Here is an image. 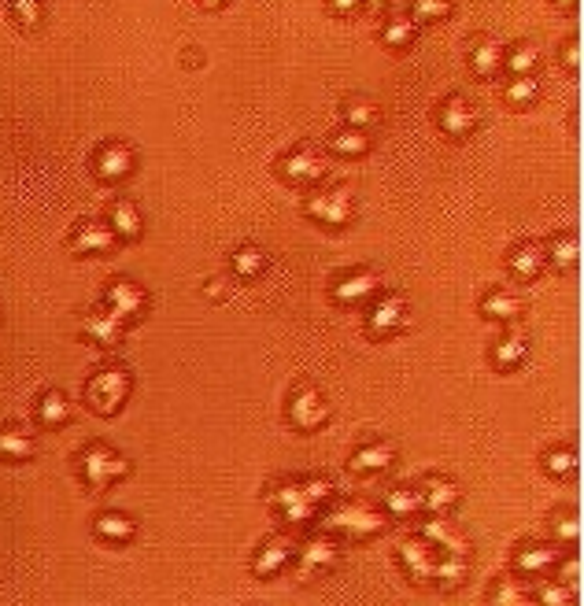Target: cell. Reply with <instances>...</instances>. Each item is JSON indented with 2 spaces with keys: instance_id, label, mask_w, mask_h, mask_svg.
I'll return each mask as SVG.
<instances>
[{
  "instance_id": "obj_11",
  "label": "cell",
  "mask_w": 584,
  "mask_h": 606,
  "mask_svg": "<svg viewBox=\"0 0 584 606\" xmlns=\"http://www.w3.org/2000/svg\"><path fill=\"white\" fill-rule=\"evenodd\" d=\"M337 558H341V544H337V536L329 533H311L304 544L292 551V566L300 577H315V573H326L329 566H337Z\"/></svg>"
},
{
  "instance_id": "obj_50",
  "label": "cell",
  "mask_w": 584,
  "mask_h": 606,
  "mask_svg": "<svg viewBox=\"0 0 584 606\" xmlns=\"http://www.w3.org/2000/svg\"><path fill=\"white\" fill-rule=\"evenodd\" d=\"M182 63H185V67H196V63H200V56H196V52H185Z\"/></svg>"
},
{
  "instance_id": "obj_25",
  "label": "cell",
  "mask_w": 584,
  "mask_h": 606,
  "mask_svg": "<svg viewBox=\"0 0 584 606\" xmlns=\"http://www.w3.org/2000/svg\"><path fill=\"white\" fill-rule=\"evenodd\" d=\"M466 63H470V71L477 78H496L503 71V45H499L496 37H474Z\"/></svg>"
},
{
  "instance_id": "obj_36",
  "label": "cell",
  "mask_w": 584,
  "mask_h": 606,
  "mask_svg": "<svg viewBox=\"0 0 584 606\" xmlns=\"http://www.w3.org/2000/svg\"><path fill=\"white\" fill-rule=\"evenodd\" d=\"M548 529H551V544H555V547H577V536H581V518H577V507L551 510Z\"/></svg>"
},
{
  "instance_id": "obj_16",
  "label": "cell",
  "mask_w": 584,
  "mask_h": 606,
  "mask_svg": "<svg viewBox=\"0 0 584 606\" xmlns=\"http://www.w3.org/2000/svg\"><path fill=\"white\" fill-rule=\"evenodd\" d=\"M418 499H422V510H429L433 518H444V514L463 499V492H459V485H455L451 477H444V473H429V477H422V485H418Z\"/></svg>"
},
{
  "instance_id": "obj_41",
  "label": "cell",
  "mask_w": 584,
  "mask_h": 606,
  "mask_svg": "<svg viewBox=\"0 0 584 606\" xmlns=\"http://www.w3.org/2000/svg\"><path fill=\"white\" fill-rule=\"evenodd\" d=\"M536 97H540V82H536V74L533 78H511V82L503 85V100L518 111L533 108Z\"/></svg>"
},
{
  "instance_id": "obj_6",
  "label": "cell",
  "mask_w": 584,
  "mask_h": 606,
  "mask_svg": "<svg viewBox=\"0 0 584 606\" xmlns=\"http://www.w3.org/2000/svg\"><path fill=\"white\" fill-rule=\"evenodd\" d=\"M304 211L315 222H322V226L341 230V226H348L355 215V196L348 185H326V189H315V193L307 196Z\"/></svg>"
},
{
  "instance_id": "obj_45",
  "label": "cell",
  "mask_w": 584,
  "mask_h": 606,
  "mask_svg": "<svg viewBox=\"0 0 584 606\" xmlns=\"http://www.w3.org/2000/svg\"><path fill=\"white\" fill-rule=\"evenodd\" d=\"M8 15H12L15 26L37 30V26L45 23V4H37V0H19V4H8Z\"/></svg>"
},
{
  "instance_id": "obj_27",
  "label": "cell",
  "mask_w": 584,
  "mask_h": 606,
  "mask_svg": "<svg viewBox=\"0 0 584 606\" xmlns=\"http://www.w3.org/2000/svg\"><path fill=\"white\" fill-rule=\"evenodd\" d=\"M93 536L104 540V544H130L137 536V522L122 510H104L93 518Z\"/></svg>"
},
{
  "instance_id": "obj_40",
  "label": "cell",
  "mask_w": 584,
  "mask_h": 606,
  "mask_svg": "<svg viewBox=\"0 0 584 606\" xmlns=\"http://www.w3.org/2000/svg\"><path fill=\"white\" fill-rule=\"evenodd\" d=\"M540 466L548 477H573L577 473V451L570 444H559V448H548L540 455Z\"/></svg>"
},
{
  "instance_id": "obj_10",
  "label": "cell",
  "mask_w": 584,
  "mask_h": 606,
  "mask_svg": "<svg viewBox=\"0 0 584 606\" xmlns=\"http://www.w3.org/2000/svg\"><path fill=\"white\" fill-rule=\"evenodd\" d=\"M378 289H381V278L378 270L370 267H352L329 278V296H333V303H341V307H355V303L374 300Z\"/></svg>"
},
{
  "instance_id": "obj_42",
  "label": "cell",
  "mask_w": 584,
  "mask_h": 606,
  "mask_svg": "<svg viewBox=\"0 0 584 606\" xmlns=\"http://www.w3.org/2000/svg\"><path fill=\"white\" fill-rule=\"evenodd\" d=\"M329 148L344 159H355V156H366V152H370V137L344 126V130H337V134L329 137Z\"/></svg>"
},
{
  "instance_id": "obj_44",
  "label": "cell",
  "mask_w": 584,
  "mask_h": 606,
  "mask_svg": "<svg viewBox=\"0 0 584 606\" xmlns=\"http://www.w3.org/2000/svg\"><path fill=\"white\" fill-rule=\"evenodd\" d=\"M451 12H455V4H448V0H414L411 4V19L418 26L422 23H444Z\"/></svg>"
},
{
  "instance_id": "obj_30",
  "label": "cell",
  "mask_w": 584,
  "mask_h": 606,
  "mask_svg": "<svg viewBox=\"0 0 584 606\" xmlns=\"http://www.w3.org/2000/svg\"><path fill=\"white\" fill-rule=\"evenodd\" d=\"M341 115H344V126H348V130H359V134H370V130L381 122L378 100H370V97H348Z\"/></svg>"
},
{
  "instance_id": "obj_22",
  "label": "cell",
  "mask_w": 584,
  "mask_h": 606,
  "mask_svg": "<svg viewBox=\"0 0 584 606\" xmlns=\"http://www.w3.org/2000/svg\"><path fill=\"white\" fill-rule=\"evenodd\" d=\"M525 355H529V337H525L522 326H507L499 333L496 344H492V366H496V370H514V366H522Z\"/></svg>"
},
{
  "instance_id": "obj_37",
  "label": "cell",
  "mask_w": 584,
  "mask_h": 606,
  "mask_svg": "<svg viewBox=\"0 0 584 606\" xmlns=\"http://www.w3.org/2000/svg\"><path fill=\"white\" fill-rule=\"evenodd\" d=\"M536 63H540V49L533 41H518L511 49H503V71L511 78H533Z\"/></svg>"
},
{
  "instance_id": "obj_29",
  "label": "cell",
  "mask_w": 584,
  "mask_h": 606,
  "mask_svg": "<svg viewBox=\"0 0 584 606\" xmlns=\"http://www.w3.org/2000/svg\"><path fill=\"white\" fill-rule=\"evenodd\" d=\"M381 514L385 518H396V522H403V518H418L422 514V499H418V488L411 485H396L385 492V499H381Z\"/></svg>"
},
{
  "instance_id": "obj_2",
  "label": "cell",
  "mask_w": 584,
  "mask_h": 606,
  "mask_svg": "<svg viewBox=\"0 0 584 606\" xmlns=\"http://www.w3.org/2000/svg\"><path fill=\"white\" fill-rule=\"evenodd\" d=\"M130 392H134V374L119 363H104L89 374L86 388H82V400L100 418H115L130 403Z\"/></svg>"
},
{
  "instance_id": "obj_20",
  "label": "cell",
  "mask_w": 584,
  "mask_h": 606,
  "mask_svg": "<svg viewBox=\"0 0 584 606\" xmlns=\"http://www.w3.org/2000/svg\"><path fill=\"white\" fill-rule=\"evenodd\" d=\"M396 462V448H392L389 440H366L359 448L352 451V459H348V470L355 477H374V473H385Z\"/></svg>"
},
{
  "instance_id": "obj_32",
  "label": "cell",
  "mask_w": 584,
  "mask_h": 606,
  "mask_svg": "<svg viewBox=\"0 0 584 606\" xmlns=\"http://www.w3.org/2000/svg\"><path fill=\"white\" fill-rule=\"evenodd\" d=\"M378 37H381V45H385V49L403 52V49H411V45H414V37H418V23H414L411 15L396 12V15H389V19L381 23Z\"/></svg>"
},
{
  "instance_id": "obj_7",
  "label": "cell",
  "mask_w": 584,
  "mask_h": 606,
  "mask_svg": "<svg viewBox=\"0 0 584 606\" xmlns=\"http://www.w3.org/2000/svg\"><path fill=\"white\" fill-rule=\"evenodd\" d=\"M267 503L278 510L285 525L292 529H304V525L318 522V507L307 503V496L300 492V477H281L274 485L267 488Z\"/></svg>"
},
{
  "instance_id": "obj_28",
  "label": "cell",
  "mask_w": 584,
  "mask_h": 606,
  "mask_svg": "<svg viewBox=\"0 0 584 606\" xmlns=\"http://www.w3.org/2000/svg\"><path fill=\"white\" fill-rule=\"evenodd\" d=\"M34 418L41 429H60L71 422V400L63 396L60 388H45L34 403Z\"/></svg>"
},
{
  "instance_id": "obj_9",
  "label": "cell",
  "mask_w": 584,
  "mask_h": 606,
  "mask_svg": "<svg viewBox=\"0 0 584 606\" xmlns=\"http://www.w3.org/2000/svg\"><path fill=\"white\" fill-rule=\"evenodd\" d=\"M363 326L370 337H392L407 326V296L403 292H378L374 300L366 303Z\"/></svg>"
},
{
  "instance_id": "obj_31",
  "label": "cell",
  "mask_w": 584,
  "mask_h": 606,
  "mask_svg": "<svg viewBox=\"0 0 584 606\" xmlns=\"http://www.w3.org/2000/svg\"><path fill=\"white\" fill-rule=\"evenodd\" d=\"M470 577V558H459V555H437V566H433V581L440 592H459Z\"/></svg>"
},
{
  "instance_id": "obj_14",
  "label": "cell",
  "mask_w": 584,
  "mask_h": 606,
  "mask_svg": "<svg viewBox=\"0 0 584 606\" xmlns=\"http://www.w3.org/2000/svg\"><path fill=\"white\" fill-rule=\"evenodd\" d=\"M437 126H440V134H448L451 141H466V137L477 130V108L463 97V93H451V97L440 100Z\"/></svg>"
},
{
  "instance_id": "obj_12",
  "label": "cell",
  "mask_w": 584,
  "mask_h": 606,
  "mask_svg": "<svg viewBox=\"0 0 584 606\" xmlns=\"http://www.w3.org/2000/svg\"><path fill=\"white\" fill-rule=\"evenodd\" d=\"M137 170V152L122 141H104V145L93 152V178L104 185H119L126 182Z\"/></svg>"
},
{
  "instance_id": "obj_18",
  "label": "cell",
  "mask_w": 584,
  "mask_h": 606,
  "mask_svg": "<svg viewBox=\"0 0 584 606\" xmlns=\"http://www.w3.org/2000/svg\"><path fill=\"white\" fill-rule=\"evenodd\" d=\"M400 566L414 584H429L433 581V566H437V551L414 533L400 544Z\"/></svg>"
},
{
  "instance_id": "obj_49",
  "label": "cell",
  "mask_w": 584,
  "mask_h": 606,
  "mask_svg": "<svg viewBox=\"0 0 584 606\" xmlns=\"http://www.w3.org/2000/svg\"><path fill=\"white\" fill-rule=\"evenodd\" d=\"M204 296H211V300H215V296H219V300H222V296H226V281L211 278V281H207V285H204Z\"/></svg>"
},
{
  "instance_id": "obj_26",
  "label": "cell",
  "mask_w": 584,
  "mask_h": 606,
  "mask_svg": "<svg viewBox=\"0 0 584 606\" xmlns=\"http://www.w3.org/2000/svg\"><path fill=\"white\" fill-rule=\"evenodd\" d=\"M481 315L492 318V322H507V326H514L518 315H522V296L511 289H503V285H496V289H488L485 296H481Z\"/></svg>"
},
{
  "instance_id": "obj_13",
  "label": "cell",
  "mask_w": 584,
  "mask_h": 606,
  "mask_svg": "<svg viewBox=\"0 0 584 606\" xmlns=\"http://www.w3.org/2000/svg\"><path fill=\"white\" fill-rule=\"evenodd\" d=\"M559 547L555 544H544V540H525L518 551H514L511 566H514V577H525V581H540L555 573V562H559Z\"/></svg>"
},
{
  "instance_id": "obj_8",
  "label": "cell",
  "mask_w": 584,
  "mask_h": 606,
  "mask_svg": "<svg viewBox=\"0 0 584 606\" xmlns=\"http://www.w3.org/2000/svg\"><path fill=\"white\" fill-rule=\"evenodd\" d=\"M104 307H108L111 315L119 318L122 326H130V322H137V318H145V311H148V289L141 285V281L119 274V278H111L108 289H104Z\"/></svg>"
},
{
  "instance_id": "obj_5",
  "label": "cell",
  "mask_w": 584,
  "mask_h": 606,
  "mask_svg": "<svg viewBox=\"0 0 584 606\" xmlns=\"http://www.w3.org/2000/svg\"><path fill=\"white\" fill-rule=\"evenodd\" d=\"M285 414H289V425L300 429V433H318L322 425L329 422V403L326 396L318 392L311 381H296V388L289 392V403H285Z\"/></svg>"
},
{
  "instance_id": "obj_46",
  "label": "cell",
  "mask_w": 584,
  "mask_h": 606,
  "mask_svg": "<svg viewBox=\"0 0 584 606\" xmlns=\"http://www.w3.org/2000/svg\"><path fill=\"white\" fill-rule=\"evenodd\" d=\"M559 63H562V71H570V74L581 71V41H577V37H566V41H562Z\"/></svg>"
},
{
  "instance_id": "obj_3",
  "label": "cell",
  "mask_w": 584,
  "mask_h": 606,
  "mask_svg": "<svg viewBox=\"0 0 584 606\" xmlns=\"http://www.w3.org/2000/svg\"><path fill=\"white\" fill-rule=\"evenodd\" d=\"M74 466H78V477H82V485H86L89 492H108L115 481H122V477L130 473V459H122L119 451L100 444V440L78 451Z\"/></svg>"
},
{
  "instance_id": "obj_24",
  "label": "cell",
  "mask_w": 584,
  "mask_h": 606,
  "mask_svg": "<svg viewBox=\"0 0 584 606\" xmlns=\"http://www.w3.org/2000/svg\"><path fill=\"white\" fill-rule=\"evenodd\" d=\"M104 222L115 233V241H141V233H145V219H141V207L134 200H115Z\"/></svg>"
},
{
  "instance_id": "obj_23",
  "label": "cell",
  "mask_w": 584,
  "mask_h": 606,
  "mask_svg": "<svg viewBox=\"0 0 584 606\" xmlns=\"http://www.w3.org/2000/svg\"><path fill=\"white\" fill-rule=\"evenodd\" d=\"M544 244L540 241H522L514 244L511 252H507V270H511L518 281H533L544 274Z\"/></svg>"
},
{
  "instance_id": "obj_34",
  "label": "cell",
  "mask_w": 584,
  "mask_h": 606,
  "mask_svg": "<svg viewBox=\"0 0 584 606\" xmlns=\"http://www.w3.org/2000/svg\"><path fill=\"white\" fill-rule=\"evenodd\" d=\"M230 270L233 278L241 281H256L263 270H267V252L259 244H237L230 255Z\"/></svg>"
},
{
  "instance_id": "obj_17",
  "label": "cell",
  "mask_w": 584,
  "mask_h": 606,
  "mask_svg": "<svg viewBox=\"0 0 584 606\" xmlns=\"http://www.w3.org/2000/svg\"><path fill=\"white\" fill-rule=\"evenodd\" d=\"M418 536L426 540L433 551H444V555H459V558H470V540H466L463 529H455V525L448 522V518H429V522H422V529H418Z\"/></svg>"
},
{
  "instance_id": "obj_39",
  "label": "cell",
  "mask_w": 584,
  "mask_h": 606,
  "mask_svg": "<svg viewBox=\"0 0 584 606\" xmlns=\"http://www.w3.org/2000/svg\"><path fill=\"white\" fill-rule=\"evenodd\" d=\"M529 599H536L540 606H573L577 603V588L562 584L559 577H540V584H536V592Z\"/></svg>"
},
{
  "instance_id": "obj_33",
  "label": "cell",
  "mask_w": 584,
  "mask_h": 606,
  "mask_svg": "<svg viewBox=\"0 0 584 606\" xmlns=\"http://www.w3.org/2000/svg\"><path fill=\"white\" fill-rule=\"evenodd\" d=\"M34 459V437L23 425H0V462Z\"/></svg>"
},
{
  "instance_id": "obj_4",
  "label": "cell",
  "mask_w": 584,
  "mask_h": 606,
  "mask_svg": "<svg viewBox=\"0 0 584 606\" xmlns=\"http://www.w3.org/2000/svg\"><path fill=\"white\" fill-rule=\"evenodd\" d=\"M274 174H278L281 182L307 189V185H318L322 178H326L329 163L315 145H296V148H289V152H281V156L274 159Z\"/></svg>"
},
{
  "instance_id": "obj_19",
  "label": "cell",
  "mask_w": 584,
  "mask_h": 606,
  "mask_svg": "<svg viewBox=\"0 0 584 606\" xmlns=\"http://www.w3.org/2000/svg\"><path fill=\"white\" fill-rule=\"evenodd\" d=\"M115 233L108 230V222H97V219H82L74 226V233L67 237V248L74 255H104L115 248Z\"/></svg>"
},
{
  "instance_id": "obj_47",
  "label": "cell",
  "mask_w": 584,
  "mask_h": 606,
  "mask_svg": "<svg viewBox=\"0 0 584 606\" xmlns=\"http://www.w3.org/2000/svg\"><path fill=\"white\" fill-rule=\"evenodd\" d=\"M555 570H559V581H562V584L577 588V577H581V562H577V555H559Z\"/></svg>"
},
{
  "instance_id": "obj_1",
  "label": "cell",
  "mask_w": 584,
  "mask_h": 606,
  "mask_svg": "<svg viewBox=\"0 0 584 606\" xmlns=\"http://www.w3.org/2000/svg\"><path fill=\"white\" fill-rule=\"evenodd\" d=\"M318 533L329 536H352V540H374L389 529V518L370 503H333V507L318 510Z\"/></svg>"
},
{
  "instance_id": "obj_35",
  "label": "cell",
  "mask_w": 584,
  "mask_h": 606,
  "mask_svg": "<svg viewBox=\"0 0 584 606\" xmlns=\"http://www.w3.org/2000/svg\"><path fill=\"white\" fill-rule=\"evenodd\" d=\"M577 259H581V244H577L573 233H555V237H548V244H544V263H548V267L573 270Z\"/></svg>"
},
{
  "instance_id": "obj_21",
  "label": "cell",
  "mask_w": 584,
  "mask_h": 606,
  "mask_svg": "<svg viewBox=\"0 0 584 606\" xmlns=\"http://www.w3.org/2000/svg\"><path fill=\"white\" fill-rule=\"evenodd\" d=\"M292 540L289 536H270V540H263L256 551V558H252V573L256 577H278L281 570H289L292 566Z\"/></svg>"
},
{
  "instance_id": "obj_48",
  "label": "cell",
  "mask_w": 584,
  "mask_h": 606,
  "mask_svg": "<svg viewBox=\"0 0 584 606\" xmlns=\"http://www.w3.org/2000/svg\"><path fill=\"white\" fill-rule=\"evenodd\" d=\"M326 12H333V15H359V12H363V4H348V0H337V4H326Z\"/></svg>"
},
{
  "instance_id": "obj_15",
  "label": "cell",
  "mask_w": 584,
  "mask_h": 606,
  "mask_svg": "<svg viewBox=\"0 0 584 606\" xmlns=\"http://www.w3.org/2000/svg\"><path fill=\"white\" fill-rule=\"evenodd\" d=\"M82 337L89 340V344H97V348H104V352H115L122 344V333H126V326H122L119 318L111 315L108 307L100 303V307H93V311H86L82 315Z\"/></svg>"
},
{
  "instance_id": "obj_38",
  "label": "cell",
  "mask_w": 584,
  "mask_h": 606,
  "mask_svg": "<svg viewBox=\"0 0 584 606\" xmlns=\"http://www.w3.org/2000/svg\"><path fill=\"white\" fill-rule=\"evenodd\" d=\"M488 606H533V599L518 577H496L488 588Z\"/></svg>"
},
{
  "instance_id": "obj_43",
  "label": "cell",
  "mask_w": 584,
  "mask_h": 606,
  "mask_svg": "<svg viewBox=\"0 0 584 606\" xmlns=\"http://www.w3.org/2000/svg\"><path fill=\"white\" fill-rule=\"evenodd\" d=\"M300 492H304L307 503H311V507H318V510H322L329 499L337 496L333 481H329V477H322V473H315V477H300Z\"/></svg>"
}]
</instances>
